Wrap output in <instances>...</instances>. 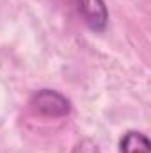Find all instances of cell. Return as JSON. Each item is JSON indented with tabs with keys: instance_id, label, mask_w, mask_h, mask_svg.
<instances>
[{
	"instance_id": "6da1fadb",
	"label": "cell",
	"mask_w": 151,
	"mask_h": 153,
	"mask_svg": "<svg viewBox=\"0 0 151 153\" xmlns=\"http://www.w3.org/2000/svg\"><path fill=\"white\" fill-rule=\"evenodd\" d=\"M29 105H30L32 112L39 116H46V117H62V116H68L71 111V102L64 94H61L53 89L36 91L30 96Z\"/></svg>"
},
{
	"instance_id": "3957f363",
	"label": "cell",
	"mask_w": 151,
	"mask_h": 153,
	"mask_svg": "<svg viewBox=\"0 0 151 153\" xmlns=\"http://www.w3.org/2000/svg\"><path fill=\"white\" fill-rule=\"evenodd\" d=\"M121 153H151L150 139L141 132H126L119 143Z\"/></svg>"
},
{
	"instance_id": "7a4b0ae2",
	"label": "cell",
	"mask_w": 151,
	"mask_h": 153,
	"mask_svg": "<svg viewBox=\"0 0 151 153\" xmlns=\"http://www.w3.org/2000/svg\"><path fill=\"white\" fill-rule=\"evenodd\" d=\"M76 9L82 22L93 32H103L109 23V11L103 0H76Z\"/></svg>"
}]
</instances>
